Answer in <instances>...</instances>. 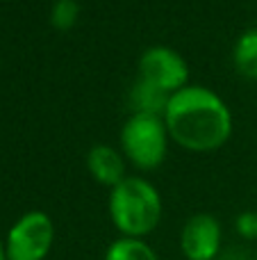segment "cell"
<instances>
[{
    "label": "cell",
    "mask_w": 257,
    "mask_h": 260,
    "mask_svg": "<svg viewBox=\"0 0 257 260\" xmlns=\"http://www.w3.org/2000/svg\"><path fill=\"white\" fill-rule=\"evenodd\" d=\"M55 242V224L46 212L32 210L9 229L5 253L7 260H44Z\"/></svg>",
    "instance_id": "obj_4"
},
{
    "label": "cell",
    "mask_w": 257,
    "mask_h": 260,
    "mask_svg": "<svg viewBox=\"0 0 257 260\" xmlns=\"http://www.w3.org/2000/svg\"><path fill=\"white\" fill-rule=\"evenodd\" d=\"M166 130L189 151H214L232 133L228 105L207 87H185L168 99L164 110Z\"/></svg>",
    "instance_id": "obj_1"
},
{
    "label": "cell",
    "mask_w": 257,
    "mask_h": 260,
    "mask_svg": "<svg viewBox=\"0 0 257 260\" xmlns=\"http://www.w3.org/2000/svg\"><path fill=\"white\" fill-rule=\"evenodd\" d=\"M237 231L241 238L246 240H257V212L246 210L237 217Z\"/></svg>",
    "instance_id": "obj_12"
},
{
    "label": "cell",
    "mask_w": 257,
    "mask_h": 260,
    "mask_svg": "<svg viewBox=\"0 0 257 260\" xmlns=\"http://www.w3.org/2000/svg\"><path fill=\"white\" fill-rule=\"evenodd\" d=\"M139 80L157 87L173 96L176 91L185 89L189 80V67L182 59L180 53H176L168 46H153L139 57Z\"/></svg>",
    "instance_id": "obj_5"
},
{
    "label": "cell",
    "mask_w": 257,
    "mask_h": 260,
    "mask_svg": "<svg viewBox=\"0 0 257 260\" xmlns=\"http://www.w3.org/2000/svg\"><path fill=\"white\" fill-rule=\"evenodd\" d=\"M0 260H7V253H5V247H3V242H0Z\"/></svg>",
    "instance_id": "obj_13"
},
{
    "label": "cell",
    "mask_w": 257,
    "mask_h": 260,
    "mask_svg": "<svg viewBox=\"0 0 257 260\" xmlns=\"http://www.w3.org/2000/svg\"><path fill=\"white\" fill-rule=\"evenodd\" d=\"M237 71L246 78L257 80V27H250L237 39L235 46Z\"/></svg>",
    "instance_id": "obj_9"
},
{
    "label": "cell",
    "mask_w": 257,
    "mask_h": 260,
    "mask_svg": "<svg viewBox=\"0 0 257 260\" xmlns=\"http://www.w3.org/2000/svg\"><path fill=\"white\" fill-rule=\"evenodd\" d=\"M77 14H80V7H77L75 0H57L53 7V14H50V23H53V27L64 32L75 25Z\"/></svg>",
    "instance_id": "obj_11"
},
{
    "label": "cell",
    "mask_w": 257,
    "mask_h": 260,
    "mask_svg": "<svg viewBox=\"0 0 257 260\" xmlns=\"http://www.w3.org/2000/svg\"><path fill=\"white\" fill-rule=\"evenodd\" d=\"M168 130L162 117L132 114L121 130V146L127 160L139 169H157L166 155Z\"/></svg>",
    "instance_id": "obj_3"
},
{
    "label": "cell",
    "mask_w": 257,
    "mask_h": 260,
    "mask_svg": "<svg viewBox=\"0 0 257 260\" xmlns=\"http://www.w3.org/2000/svg\"><path fill=\"white\" fill-rule=\"evenodd\" d=\"M171 96L166 91L157 89V87L148 85V82L137 78L135 87L130 91V108L135 114H153V117H162L164 110L168 105Z\"/></svg>",
    "instance_id": "obj_8"
},
{
    "label": "cell",
    "mask_w": 257,
    "mask_h": 260,
    "mask_svg": "<svg viewBox=\"0 0 257 260\" xmlns=\"http://www.w3.org/2000/svg\"><path fill=\"white\" fill-rule=\"evenodd\" d=\"M87 167H89L91 176H94L100 185H107V187H112V189L127 178L123 157L118 155L112 146H105V144L91 148L89 155H87Z\"/></svg>",
    "instance_id": "obj_7"
},
{
    "label": "cell",
    "mask_w": 257,
    "mask_h": 260,
    "mask_svg": "<svg viewBox=\"0 0 257 260\" xmlns=\"http://www.w3.org/2000/svg\"><path fill=\"white\" fill-rule=\"evenodd\" d=\"M109 217L125 238L148 235L162 219L159 192L144 178H130L118 183L109 197Z\"/></svg>",
    "instance_id": "obj_2"
},
{
    "label": "cell",
    "mask_w": 257,
    "mask_h": 260,
    "mask_svg": "<svg viewBox=\"0 0 257 260\" xmlns=\"http://www.w3.org/2000/svg\"><path fill=\"white\" fill-rule=\"evenodd\" d=\"M180 247L187 260H214L221 247V226L212 215H194L187 219L180 235Z\"/></svg>",
    "instance_id": "obj_6"
},
{
    "label": "cell",
    "mask_w": 257,
    "mask_h": 260,
    "mask_svg": "<svg viewBox=\"0 0 257 260\" xmlns=\"http://www.w3.org/2000/svg\"><path fill=\"white\" fill-rule=\"evenodd\" d=\"M105 260H157L155 251L139 238H121L109 244Z\"/></svg>",
    "instance_id": "obj_10"
}]
</instances>
